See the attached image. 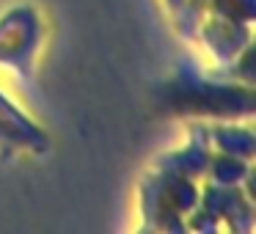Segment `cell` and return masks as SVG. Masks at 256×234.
<instances>
[{
	"instance_id": "obj_5",
	"label": "cell",
	"mask_w": 256,
	"mask_h": 234,
	"mask_svg": "<svg viewBox=\"0 0 256 234\" xmlns=\"http://www.w3.org/2000/svg\"><path fill=\"white\" fill-rule=\"evenodd\" d=\"M0 149L44 154L50 149V135L0 88Z\"/></svg>"
},
{
	"instance_id": "obj_2",
	"label": "cell",
	"mask_w": 256,
	"mask_h": 234,
	"mask_svg": "<svg viewBox=\"0 0 256 234\" xmlns=\"http://www.w3.org/2000/svg\"><path fill=\"white\" fill-rule=\"evenodd\" d=\"M198 193L201 190L196 188V179L157 168L140 188L144 226L157 232H188L182 218H188L198 206Z\"/></svg>"
},
{
	"instance_id": "obj_7",
	"label": "cell",
	"mask_w": 256,
	"mask_h": 234,
	"mask_svg": "<svg viewBox=\"0 0 256 234\" xmlns=\"http://www.w3.org/2000/svg\"><path fill=\"white\" fill-rule=\"evenodd\" d=\"M210 157H212V146H210V138H206V124L193 122L190 124V140L182 149L160 154L154 168L168 174H179V176H188V179H201L206 176Z\"/></svg>"
},
{
	"instance_id": "obj_1",
	"label": "cell",
	"mask_w": 256,
	"mask_h": 234,
	"mask_svg": "<svg viewBox=\"0 0 256 234\" xmlns=\"http://www.w3.org/2000/svg\"><path fill=\"white\" fill-rule=\"evenodd\" d=\"M160 105L182 116L206 118H250L254 116V86L226 83L223 78H204L196 64L182 61L171 80L160 88Z\"/></svg>"
},
{
	"instance_id": "obj_10",
	"label": "cell",
	"mask_w": 256,
	"mask_h": 234,
	"mask_svg": "<svg viewBox=\"0 0 256 234\" xmlns=\"http://www.w3.org/2000/svg\"><path fill=\"white\" fill-rule=\"evenodd\" d=\"M182 3H184V0H166V8H168V12L174 14V12H176V8H179V6H182Z\"/></svg>"
},
{
	"instance_id": "obj_6",
	"label": "cell",
	"mask_w": 256,
	"mask_h": 234,
	"mask_svg": "<svg viewBox=\"0 0 256 234\" xmlns=\"http://www.w3.org/2000/svg\"><path fill=\"white\" fill-rule=\"evenodd\" d=\"M250 36H254L250 22H240V20L210 14V17L201 20L196 39H201V44L206 47V52H210L218 64H228V61H234L245 47L254 44Z\"/></svg>"
},
{
	"instance_id": "obj_8",
	"label": "cell",
	"mask_w": 256,
	"mask_h": 234,
	"mask_svg": "<svg viewBox=\"0 0 256 234\" xmlns=\"http://www.w3.org/2000/svg\"><path fill=\"white\" fill-rule=\"evenodd\" d=\"M206 138L215 152H226V154L242 157V160H254V130L242 127V124L220 122V124H206Z\"/></svg>"
},
{
	"instance_id": "obj_3",
	"label": "cell",
	"mask_w": 256,
	"mask_h": 234,
	"mask_svg": "<svg viewBox=\"0 0 256 234\" xmlns=\"http://www.w3.org/2000/svg\"><path fill=\"white\" fill-rule=\"evenodd\" d=\"M42 44V17L34 6H14L0 17V66L14 69L25 80L34 74Z\"/></svg>"
},
{
	"instance_id": "obj_4",
	"label": "cell",
	"mask_w": 256,
	"mask_h": 234,
	"mask_svg": "<svg viewBox=\"0 0 256 234\" xmlns=\"http://www.w3.org/2000/svg\"><path fill=\"white\" fill-rule=\"evenodd\" d=\"M198 206L215 218L218 226L232 232H250L254 226V198L242 193L240 184H204L198 193Z\"/></svg>"
},
{
	"instance_id": "obj_9",
	"label": "cell",
	"mask_w": 256,
	"mask_h": 234,
	"mask_svg": "<svg viewBox=\"0 0 256 234\" xmlns=\"http://www.w3.org/2000/svg\"><path fill=\"white\" fill-rule=\"evenodd\" d=\"M250 171H254V168H250V160L226 154V152H212L210 166H206L210 182H218V184H242Z\"/></svg>"
}]
</instances>
